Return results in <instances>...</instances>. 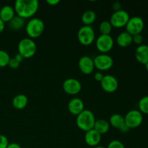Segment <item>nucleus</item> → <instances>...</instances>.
I'll list each match as a JSON object with an SVG mask.
<instances>
[{
  "mask_svg": "<svg viewBox=\"0 0 148 148\" xmlns=\"http://www.w3.org/2000/svg\"><path fill=\"white\" fill-rule=\"evenodd\" d=\"M39 8L37 0H17L14 3V10L16 15L24 20L31 19Z\"/></svg>",
  "mask_w": 148,
  "mask_h": 148,
  "instance_id": "nucleus-1",
  "label": "nucleus"
},
{
  "mask_svg": "<svg viewBox=\"0 0 148 148\" xmlns=\"http://www.w3.org/2000/svg\"><path fill=\"white\" fill-rule=\"evenodd\" d=\"M95 121L96 119L93 113L90 110L85 109L77 116L76 124L79 130L86 132L94 128Z\"/></svg>",
  "mask_w": 148,
  "mask_h": 148,
  "instance_id": "nucleus-2",
  "label": "nucleus"
},
{
  "mask_svg": "<svg viewBox=\"0 0 148 148\" xmlns=\"http://www.w3.org/2000/svg\"><path fill=\"white\" fill-rule=\"evenodd\" d=\"M45 30V24L42 20L36 17L30 19L25 25V30L27 36L31 39L40 37Z\"/></svg>",
  "mask_w": 148,
  "mask_h": 148,
  "instance_id": "nucleus-3",
  "label": "nucleus"
},
{
  "mask_svg": "<svg viewBox=\"0 0 148 148\" xmlns=\"http://www.w3.org/2000/svg\"><path fill=\"white\" fill-rule=\"evenodd\" d=\"M17 49L18 53L24 59H30L36 54L37 46L33 39L30 38H25L20 40Z\"/></svg>",
  "mask_w": 148,
  "mask_h": 148,
  "instance_id": "nucleus-4",
  "label": "nucleus"
},
{
  "mask_svg": "<svg viewBox=\"0 0 148 148\" xmlns=\"http://www.w3.org/2000/svg\"><path fill=\"white\" fill-rule=\"evenodd\" d=\"M77 39L83 46H90L95 40V33L92 26L83 25L77 32Z\"/></svg>",
  "mask_w": 148,
  "mask_h": 148,
  "instance_id": "nucleus-5",
  "label": "nucleus"
},
{
  "mask_svg": "<svg viewBox=\"0 0 148 148\" xmlns=\"http://www.w3.org/2000/svg\"><path fill=\"white\" fill-rule=\"evenodd\" d=\"M125 124L130 129H135L140 127L143 121V114L139 110H130L124 116Z\"/></svg>",
  "mask_w": 148,
  "mask_h": 148,
  "instance_id": "nucleus-6",
  "label": "nucleus"
},
{
  "mask_svg": "<svg viewBox=\"0 0 148 148\" xmlns=\"http://www.w3.org/2000/svg\"><path fill=\"white\" fill-rule=\"evenodd\" d=\"M130 18V16L129 13L125 10H121L114 12L110 17L109 22L113 27L120 28V27H125Z\"/></svg>",
  "mask_w": 148,
  "mask_h": 148,
  "instance_id": "nucleus-7",
  "label": "nucleus"
},
{
  "mask_svg": "<svg viewBox=\"0 0 148 148\" xmlns=\"http://www.w3.org/2000/svg\"><path fill=\"white\" fill-rule=\"evenodd\" d=\"M95 68L102 72L111 69L114 65V59L107 53H100L93 59Z\"/></svg>",
  "mask_w": 148,
  "mask_h": 148,
  "instance_id": "nucleus-8",
  "label": "nucleus"
},
{
  "mask_svg": "<svg viewBox=\"0 0 148 148\" xmlns=\"http://www.w3.org/2000/svg\"><path fill=\"white\" fill-rule=\"evenodd\" d=\"M145 27V22L142 17L139 16H134L130 17L128 23L126 25V31L134 36L137 34H140Z\"/></svg>",
  "mask_w": 148,
  "mask_h": 148,
  "instance_id": "nucleus-9",
  "label": "nucleus"
},
{
  "mask_svg": "<svg viewBox=\"0 0 148 148\" xmlns=\"http://www.w3.org/2000/svg\"><path fill=\"white\" fill-rule=\"evenodd\" d=\"M114 40L110 35H100L95 41L96 49L101 53H107L114 47Z\"/></svg>",
  "mask_w": 148,
  "mask_h": 148,
  "instance_id": "nucleus-10",
  "label": "nucleus"
},
{
  "mask_svg": "<svg viewBox=\"0 0 148 148\" xmlns=\"http://www.w3.org/2000/svg\"><path fill=\"white\" fill-rule=\"evenodd\" d=\"M62 88L66 94L75 95L80 92L82 85L78 79L75 78H68L64 81Z\"/></svg>",
  "mask_w": 148,
  "mask_h": 148,
  "instance_id": "nucleus-11",
  "label": "nucleus"
},
{
  "mask_svg": "<svg viewBox=\"0 0 148 148\" xmlns=\"http://www.w3.org/2000/svg\"><path fill=\"white\" fill-rule=\"evenodd\" d=\"M100 83H101V88L106 92L112 93L118 89V80L115 77L111 75H104L103 78Z\"/></svg>",
  "mask_w": 148,
  "mask_h": 148,
  "instance_id": "nucleus-12",
  "label": "nucleus"
},
{
  "mask_svg": "<svg viewBox=\"0 0 148 148\" xmlns=\"http://www.w3.org/2000/svg\"><path fill=\"white\" fill-rule=\"evenodd\" d=\"M78 66L79 70L84 75H90L95 69L93 59L89 56H82L78 62Z\"/></svg>",
  "mask_w": 148,
  "mask_h": 148,
  "instance_id": "nucleus-13",
  "label": "nucleus"
},
{
  "mask_svg": "<svg viewBox=\"0 0 148 148\" xmlns=\"http://www.w3.org/2000/svg\"><path fill=\"white\" fill-rule=\"evenodd\" d=\"M68 110L72 115L77 116L85 110V105L82 99L79 98H74L68 103Z\"/></svg>",
  "mask_w": 148,
  "mask_h": 148,
  "instance_id": "nucleus-14",
  "label": "nucleus"
},
{
  "mask_svg": "<svg viewBox=\"0 0 148 148\" xmlns=\"http://www.w3.org/2000/svg\"><path fill=\"white\" fill-rule=\"evenodd\" d=\"M101 136H102L101 134H100L98 132L92 129L85 132V141L88 146L95 147L98 146V145L101 143Z\"/></svg>",
  "mask_w": 148,
  "mask_h": 148,
  "instance_id": "nucleus-15",
  "label": "nucleus"
},
{
  "mask_svg": "<svg viewBox=\"0 0 148 148\" xmlns=\"http://www.w3.org/2000/svg\"><path fill=\"white\" fill-rule=\"evenodd\" d=\"M135 58L140 64H145L148 62V45L141 44L135 50Z\"/></svg>",
  "mask_w": 148,
  "mask_h": 148,
  "instance_id": "nucleus-16",
  "label": "nucleus"
},
{
  "mask_svg": "<svg viewBox=\"0 0 148 148\" xmlns=\"http://www.w3.org/2000/svg\"><path fill=\"white\" fill-rule=\"evenodd\" d=\"M16 15L14 7L10 5H4L0 10V19L5 23H9Z\"/></svg>",
  "mask_w": 148,
  "mask_h": 148,
  "instance_id": "nucleus-17",
  "label": "nucleus"
},
{
  "mask_svg": "<svg viewBox=\"0 0 148 148\" xmlns=\"http://www.w3.org/2000/svg\"><path fill=\"white\" fill-rule=\"evenodd\" d=\"M116 43L121 48H126L130 46L132 42V36L127 33V31L121 32V33L117 36L116 39Z\"/></svg>",
  "mask_w": 148,
  "mask_h": 148,
  "instance_id": "nucleus-18",
  "label": "nucleus"
},
{
  "mask_svg": "<svg viewBox=\"0 0 148 148\" xmlns=\"http://www.w3.org/2000/svg\"><path fill=\"white\" fill-rule=\"evenodd\" d=\"M110 126L113 127L116 130H120L126 126L125 121H124V116L119 114H114L111 116L109 119Z\"/></svg>",
  "mask_w": 148,
  "mask_h": 148,
  "instance_id": "nucleus-19",
  "label": "nucleus"
},
{
  "mask_svg": "<svg viewBox=\"0 0 148 148\" xmlns=\"http://www.w3.org/2000/svg\"><path fill=\"white\" fill-rule=\"evenodd\" d=\"M28 103V98L24 94H18L12 99V106L17 110H22L25 108Z\"/></svg>",
  "mask_w": 148,
  "mask_h": 148,
  "instance_id": "nucleus-20",
  "label": "nucleus"
},
{
  "mask_svg": "<svg viewBox=\"0 0 148 148\" xmlns=\"http://www.w3.org/2000/svg\"><path fill=\"white\" fill-rule=\"evenodd\" d=\"M7 24H8V27L10 30H14V31H18L25 25L26 23L25 20L19 16L15 15L9 23H7Z\"/></svg>",
  "mask_w": 148,
  "mask_h": 148,
  "instance_id": "nucleus-21",
  "label": "nucleus"
},
{
  "mask_svg": "<svg viewBox=\"0 0 148 148\" xmlns=\"http://www.w3.org/2000/svg\"><path fill=\"white\" fill-rule=\"evenodd\" d=\"M110 124L108 121L105 119H98L95 121L94 125V130L98 132L100 134L103 135L105 134L109 131Z\"/></svg>",
  "mask_w": 148,
  "mask_h": 148,
  "instance_id": "nucleus-22",
  "label": "nucleus"
},
{
  "mask_svg": "<svg viewBox=\"0 0 148 148\" xmlns=\"http://www.w3.org/2000/svg\"><path fill=\"white\" fill-rule=\"evenodd\" d=\"M96 13L93 10H87L82 14L81 20H82V23H83L84 25L91 26L96 20Z\"/></svg>",
  "mask_w": 148,
  "mask_h": 148,
  "instance_id": "nucleus-23",
  "label": "nucleus"
},
{
  "mask_svg": "<svg viewBox=\"0 0 148 148\" xmlns=\"http://www.w3.org/2000/svg\"><path fill=\"white\" fill-rule=\"evenodd\" d=\"M112 25L108 20H104L100 23L99 30L101 35H110L112 31Z\"/></svg>",
  "mask_w": 148,
  "mask_h": 148,
  "instance_id": "nucleus-24",
  "label": "nucleus"
},
{
  "mask_svg": "<svg viewBox=\"0 0 148 148\" xmlns=\"http://www.w3.org/2000/svg\"><path fill=\"white\" fill-rule=\"evenodd\" d=\"M138 108L142 114H148V95L140 98L138 102Z\"/></svg>",
  "mask_w": 148,
  "mask_h": 148,
  "instance_id": "nucleus-25",
  "label": "nucleus"
},
{
  "mask_svg": "<svg viewBox=\"0 0 148 148\" xmlns=\"http://www.w3.org/2000/svg\"><path fill=\"white\" fill-rule=\"evenodd\" d=\"M10 59V55L6 51L0 49V67L8 66Z\"/></svg>",
  "mask_w": 148,
  "mask_h": 148,
  "instance_id": "nucleus-26",
  "label": "nucleus"
},
{
  "mask_svg": "<svg viewBox=\"0 0 148 148\" xmlns=\"http://www.w3.org/2000/svg\"><path fill=\"white\" fill-rule=\"evenodd\" d=\"M106 148H125V146L119 140H114L108 143Z\"/></svg>",
  "mask_w": 148,
  "mask_h": 148,
  "instance_id": "nucleus-27",
  "label": "nucleus"
},
{
  "mask_svg": "<svg viewBox=\"0 0 148 148\" xmlns=\"http://www.w3.org/2000/svg\"><path fill=\"white\" fill-rule=\"evenodd\" d=\"M132 42L137 45H141L143 44V36H142L141 33L140 34H137L132 36Z\"/></svg>",
  "mask_w": 148,
  "mask_h": 148,
  "instance_id": "nucleus-28",
  "label": "nucleus"
},
{
  "mask_svg": "<svg viewBox=\"0 0 148 148\" xmlns=\"http://www.w3.org/2000/svg\"><path fill=\"white\" fill-rule=\"evenodd\" d=\"M20 62H17L14 57L10 59V62H9V64H8V66L12 69H17V68L20 66Z\"/></svg>",
  "mask_w": 148,
  "mask_h": 148,
  "instance_id": "nucleus-29",
  "label": "nucleus"
},
{
  "mask_svg": "<svg viewBox=\"0 0 148 148\" xmlns=\"http://www.w3.org/2000/svg\"><path fill=\"white\" fill-rule=\"evenodd\" d=\"M9 145L8 139L6 136L0 134V148H7Z\"/></svg>",
  "mask_w": 148,
  "mask_h": 148,
  "instance_id": "nucleus-30",
  "label": "nucleus"
},
{
  "mask_svg": "<svg viewBox=\"0 0 148 148\" xmlns=\"http://www.w3.org/2000/svg\"><path fill=\"white\" fill-rule=\"evenodd\" d=\"M104 75H103V73L101 72H95V75H94V79H95L96 81H98V82H101V80L103 79V78Z\"/></svg>",
  "mask_w": 148,
  "mask_h": 148,
  "instance_id": "nucleus-31",
  "label": "nucleus"
},
{
  "mask_svg": "<svg viewBox=\"0 0 148 148\" xmlns=\"http://www.w3.org/2000/svg\"><path fill=\"white\" fill-rule=\"evenodd\" d=\"M112 9L114 10V12H116V11H119V10H121V3L119 2V1H115V2L113 3Z\"/></svg>",
  "mask_w": 148,
  "mask_h": 148,
  "instance_id": "nucleus-32",
  "label": "nucleus"
},
{
  "mask_svg": "<svg viewBox=\"0 0 148 148\" xmlns=\"http://www.w3.org/2000/svg\"><path fill=\"white\" fill-rule=\"evenodd\" d=\"M59 2H60L59 0H47V1H46V3L50 6H56L57 5Z\"/></svg>",
  "mask_w": 148,
  "mask_h": 148,
  "instance_id": "nucleus-33",
  "label": "nucleus"
},
{
  "mask_svg": "<svg viewBox=\"0 0 148 148\" xmlns=\"http://www.w3.org/2000/svg\"><path fill=\"white\" fill-rule=\"evenodd\" d=\"M7 148H22V147L18 143H9L8 146H7Z\"/></svg>",
  "mask_w": 148,
  "mask_h": 148,
  "instance_id": "nucleus-34",
  "label": "nucleus"
},
{
  "mask_svg": "<svg viewBox=\"0 0 148 148\" xmlns=\"http://www.w3.org/2000/svg\"><path fill=\"white\" fill-rule=\"evenodd\" d=\"M14 59H16V60L17 61V62H20V63H21V62H23V61L24 60V59H25L24 58H23V56H22L21 55H20V53H17V54H16L15 56H14Z\"/></svg>",
  "mask_w": 148,
  "mask_h": 148,
  "instance_id": "nucleus-35",
  "label": "nucleus"
},
{
  "mask_svg": "<svg viewBox=\"0 0 148 148\" xmlns=\"http://www.w3.org/2000/svg\"><path fill=\"white\" fill-rule=\"evenodd\" d=\"M4 27H5V23L0 19V34L4 31Z\"/></svg>",
  "mask_w": 148,
  "mask_h": 148,
  "instance_id": "nucleus-36",
  "label": "nucleus"
},
{
  "mask_svg": "<svg viewBox=\"0 0 148 148\" xmlns=\"http://www.w3.org/2000/svg\"><path fill=\"white\" fill-rule=\"evenodd\" d=\"M93 148H106V147H103V146H100V145H98V146H96V147H93Z\"/></svg>",
  "mask_w": 148,
  "mask_h": 148,
  "instance_id": "nucleus-37",
  "label": "nucleus"
},
{
  "mask_svg": "<svg viewBox=\"0 0 148 148\" xmlns=\"http://www.w3.org/2000/svg\"><path fill=\"white\" fill-rule=\"evenodd\" d=\"M145 65V68H146V69H147V71L148 72V62H147V63H146Z\"/></svg>",
  "mask_w": 148,
  "mask_h": 148,
  "instance_id": "nucleus-38",
  "label": "nucleus"
}]
</instances>
